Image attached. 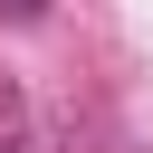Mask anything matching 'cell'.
<instances>
[{
	"label": "cell",
	"instance_id": "cell-1",
	"mask_svg": "<svg viewBox=\"0 0 153 153\" xmlns=\"http://www.w3.org/2000/svg\"><path fill=\"white\" fill-rule=\"evenodd\" d=\"M38 10H48V0H0V19H10V29H29Z\"/></svg>",
	"mask_w": 153,
	"mask_h": 153
}]
</instances>
